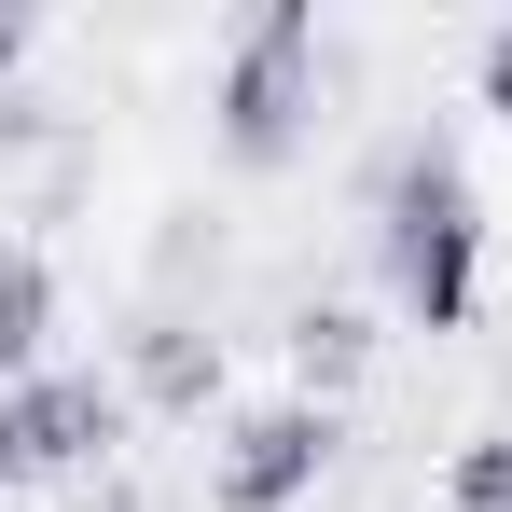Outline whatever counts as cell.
I'll return each mask as SVG.
<instances>
[{"instance_id": "1", "label": "cell", "mask_w": 512, "mask_h": 512, "mask_svg": "<svg viewBox=\"0 0 512 512\" xmlns=\"http://www.w3.org/2000/svg\"><path fill=\"white\" fill-rule=\"evenodd\" d=\"M374 277H388V305L416 319V333H457L471 319V291H485V194L457 153H402L388 194H374Z\"/></svg>"}, {"instance_id": "2", "label": "cell", "mask_w": 512, "mask_h": 512, "mask_svg": "<svg viewBox=\"0 0 512 512\" xmlns=\"http://www.w3.org/2000/svg\"><path fill=\"white\" fill-rule=\"evenodd\" d=\"M208 111H222V153L236 167H291L305 125H319V0H263L250 28L222 42Z\"/></svg>"}, {"instance_id": "3", "label": "cell", "mask_w": 512, "mask_h": 512, "mask_svg": "<svg viewBox=\"0 0 512 512\" xmlns=\"http://www.w3.org/2000/svg\"><path fill=\"white\" fill-rule=\"evenodd\" d=\"M333 402H250V416L222 429V457H208V499L222 512H291V499H319V471H333Z\"/></svg>"}, {"instance_id": "4", "label": "cell", "mask_w": 512, "mask_h": 512, "mask_svg": "<svg viewBox=\"0 0 512 512\" xmlns=\"http://www.w3.org/2000/svg\"><path fill=\"white\" fill-rule=\"evenodd\" d=\"M111 429H125V388H111V374H28V388H0V485L84 471Z\"/></svg>"}, {"instance_id": "5", "label": "cell", "mask_w": 512, "mask_h": 512, "mask_svg": "<svg viewBox=\"0 0 512 512\" xmlns=\"http://www.w3.org/2000/svg\"><path fill=\"white\" fill-rule=\"evenodd\" d=\"M56 374V263L42 250H0V388Z\"/></svg>"}, {"instance_id": "6", "label": "cell", "mask_w": 512, "mask_h": 512, "mask_svg": "<svg viewBox=\"0 0 512 512\" xmlns=\"http://www.w3.org/2000/svg\"><path fill=\"white\" fill-rule=\"evenodd\" d=\"M346 374H360V319H346V305H319V319H305V402H333Z\"/></svg>"}, {"instance_id": "7", "label": "cell", "mask_w": 512, "mask_h": 512, "mask_svg": "<svg viewBox=\"0 0 512 512\" xmlns=\"http://www.w3.org/2000/svg\"><path fill=\"white\" fill-rule=\"evenodd\" d=\"M443 499H457V512H512V443H457Z\"/></svg>"}, {"instance_id": "8", "label": "cell", "mask_w": 512, "mask_h": 512, "mask_svg": "<svg viewBox=\"0 0 512 512\" xmlns=\"http://www.w3.org/2000/svg\"><path fill=\"white\" fill-rule=\"evenodd\" d=\"M471 97H485V111H499V125H512V14H499V28H485V42H471Z\"/></svg>"}, {"instance_id": "9", "label": "cell", "mask_w": 512, "mask_h": 512, "mask_svg": "<svg viewBox=\"0 0 512 512\" xmlns=\"http://www.w3.org/2000/svg\"><path fill=\"white\" fill-rule=\"evenodd\" d=\"M0 70H28V14H0Z\"/></svg>"}]
</instances>
